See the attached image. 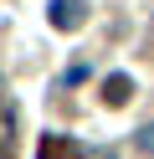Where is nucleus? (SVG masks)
I'll return each mask as SVG.
<instances>
[{"instance_id":"1","label":"nucleus","mask_w":154,"mask_h":159,"mask_svg":"<svg viewBox=\"0 0 154 159\" xmlns=\"http://www.w3.org/2000/svg\"><path fill=\"white\" fill-rule=\"evenodd\" d=\"M82 16H87L82 0H51V26H57V31H77Z\"/></svg>"},{"instance_id":"2","label":"nucleus","mask_w":154,"mask_h":159,"mask_svg":"<svg viewBox=\"0 0 154 159\" xmlns=\"http://www.w3.org/2000/svg\"><path fill=\"white\" fill-rule=\"evenodd\" d=\"M128 93H133V82H128L123 72H113L108 82H103V103H113V108H123V103H128Z\"/></svg>"},{"instance_id":"3","label":"nucleus","mask_w":154,"mask_h":159,"mask_svg":"<svg viewBox=\"0 0 154 159\" xmlns=\"http://www.w3.org/2000/svg\"><path fill=\"white\" fill-rule=\"evenodd\" d=\"M41 159H82V144H72V139H57V134H51L46 144H41Z\"/></svg>"},{"instance_id":"4","label":"nucleus","mask_w":154,"mask_h":159,"mask_svg":"<svg viewBox=\"0 0 154 159\" xmlns=\"http://www.w3.org/2000/svg\"><path fill=\"white\" fill-rule=\"evenodd\" d=\"M133 149H139V154H154V123H144L139 134H133Z\"/></svg>"}]
</instances>
